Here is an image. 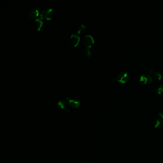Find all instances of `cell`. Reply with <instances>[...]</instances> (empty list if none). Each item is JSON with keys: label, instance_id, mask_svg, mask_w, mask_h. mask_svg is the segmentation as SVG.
<instances>
[{"label": "cell", "instance_id": "cell-4", "mask_svg": "<svg viewBox=\"0 0 163 163\" xmlns=\"http://www.w3.org/2000/svg\"><path fill=\"white\" fill-rule=\"evenodd\" d=\"M140 80L141 82H143L145 84H149L152 81V77L151 75V74L148 73L147 74L142 75L140 77Z\"/></svg>", "mask_w": 163, "mask_h": 163}, {"label": "cell", "instance_id": "cell-10", "mask_svg": "<svg viewBox=\"0 0 163 163\" xmlns=\"http://www.w3.org/2000/svg\"><path fill=\"white\" fill-rule=\"evenodd\" d=\"M86 27L83 24H81L80 25L77 29V33L78 34H80V33H82L85 30V29H86Z\"/></svg>", "mask_w": 163, "mask_h": 163}, {"label": "cell", "instance_id": "cell-12", "mask_svg": "<svg viewBox=\"0 0 163 163\" xmlns=\"http://www.w3.org/2000/svg\"><path fill=\"white\" fill-rule=\"evenodd\" d=\"M154 76H155V78L156 80H159V81L161 80L162 78L161 74L159 72L155 73Z\"/></svg>", "mask_w": 163, "mask_h": 163}, {"label": "cell", "instance_id": "cell-8", "mask_svg": "<svg viewBox=\"0 0 163 163\" xmlns=\"http://www.w3.org/2000/svg\"><path fill=\"white\" fill-rule=\"evenodd\" d=\"M35 25L36 26V28L38 31H39L43 27V22L41 19L40 18H37L36 20H35Z\"/></svg>", "mask_w": 163, "mask_h": 163}, {"label": "cell", "instance_id": "cell-13", "mask_svg": "<svg viewBox=\"0 0 163 163\" xmlns=\"http://www.w3.org/2000/svg\"><path fill=\"white\" fill-rule=\"evenodd\" d=\"M84 54L87 57H89L91 55L92 53L91 51V48H86V49L84 51Z\"/></svg>", "mask_w": 163, "mask_h": 163}, {"label": "cell", "instance_id": "cell-3", "mask_svg": "<svg viewBox=\"0 0 163 163\" xmlns=\"http://www.w3.org/2000/svg\"><path fill=\"white\" fill-rule=\"evenodd\" d=\"M83 42L86 48H90L94 44V41L92 36L90 35H88L84 37Z\"/></svg>", "mask_w": 163, "mask_h": 163}, {"label": "cell", "instance_id": "cell-14", "mask_svg": "<svg viewBox=\"0 0 163 163\" xmlns=\"http://www.w3.org/2000/svg\"><path fill=\"white\" fill-rule=\"evenodd\" d=\"M163 92V85H161L159 87H158L157 90V92L159 94L162 93Z\"/></svg>", "mask_w": 163, "mask_h": 163}, {"label": "cell", "instance_id": "cell-15", "mask_svg": "<svg viewBox=\"0 0 163 163\" xmlns=\"http://www.w3.org/2000/svg\"><path fill=\"white\" fill-rule=\"evenodd\" d=\"M158 115H159L162 119H163V113H162V112H160V113H159L158 114Z\"/></svg>", "mask_w": 163, "mask_h": 163}, {"label": "cell", "instance_id": "cell-11", "mask_svg": "<svg viewBox=\"0 0 163 163\" xmlns=\"http://www.w3.org/2000/svg\"><path fill=\"white\" fill-rule=\"evenodd\" d=\"M163 125V121L162 120H158L156 121V122L155 123V127L156 128H159V127L162 126Z\"/></svg>", "mask_w": 163, "mask_h": 163}, {"label": "cell", "instance_id": "cell-6", "mask_svg": "<svg viewBox=\"0 0 163 163\" xmlns=\"http://www.w3.org/2000/svg\"><path fill=\"white\" fill-rule=\"evenodd\" d=\"M70 42L71 44L73 47H76L80 42V38L79 36H78L76 34H72L70 37Z\"/></svg>", "mask_w": 163, "mask_h": 163}, {"label": "cell", "instance_id": "cell-5", "mask_svg": "<svg viewBox=\"0 0 163 163\" xmlns=\"http://www.w3.org/2000/svg\"><path fill=\"white\" fill-rule=\"evenodd\" d=\"M39 14V10L36 7L32 8L28 12L29 17L33 19L34 20H36L37 18H38Z\"/></svg>", "mask_w": 163, "mask_h": 163}, {"label": "cell", "instance_id": "cell-2", "mask_svg": "<svg viewBox=\"0 0 163 163\" xmlns=\"http://www.w3.org/2000/svg\"><path fill=\"white\" fill-rule=\"evenodd\" d=\"M129 79V76L127 72L121 71L118 73L115 78V80L122 83H124L128 81Z\"/></svg>", "mask_w": 163, "mask_h": 163}, {"label": "cell", "instance_id": "cell-9", "mask_svg": "<svg viewBox=\"0 0 163 163\" xmlns=\"http://www.w3.org/2000/svg\"><path fill=\"white\" fill-rule=\"evenodd\" d=\"M58 104L62 109L65 110L66 111H67L68 112L69 111V109L67 105V103L65 100H60L58 102Z\"/></svg>", "mask_w": 163, "mask_h": 163}, {"label": "cell", "instance_id": "cell-16", "mask_svg": "<svg viewBox=\"0 0 163 163\" xmlns=\"http://www.w3.org/2000/svg\"></svg>", "mask_w": 163, "mask_h": 163}, {"label": "cell", "instance_id": "cell-1", "mask_svg": "<svg viewBox=\"0 0 163 163\" xmlns=\"http://www.w3.org/2000/svg\"><path fill=\"white\" fill-rule=\"evenodd\" d=\"M54 15V11L51 8H45L43 9L41 12L40 16L42 19L46 20H50Z\"/></svg>", "mask_w": 163, "mask_h": 163}, {"label": "cell", "instance_id": "cell-7", "mask_svg": "<svg viewBox=\"0 0 163 163\" xmlns=\"http://www.w3.org/2000/svg\"><path fill=\"white\" fill-rule=\"evenodd\" d=\"M66 100H67V101L68 102L69 105L73 109H77L78 108L79 106L80 105V102L78 101H76L74 100H72L71 99L69 98V97H67Z\"/></svg>", "mask_w": 163, "mask_h": 163}]
</instances>
